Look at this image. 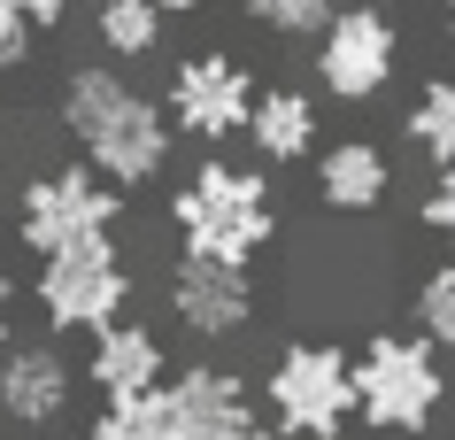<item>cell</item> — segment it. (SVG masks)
I'll list each match as a JSON object with an SVG mask.
<instances>
[{
	"instance_id": "1",
	"label": "cell",
	"mask_w": 455,
	"mask_h": 440,
	"mask_svg": "<svg viewBox=\"0 0 455 440\" xmlns=\"http://www.w3.org/2000/svg\"><path fill=\"white\" fill-rule=\"evenodd\" d=\"M54 124L70 132L77 163H93L124 194L155 186L170 171V147H178L163 100L140 93L116 62H77V70H62V85H54Z\"/></svg>"
},
{
	"instance_id": "2",
	"label": "cell",
	"mask_w": 455,
	"mask_h": 440,
	"mask_svg": "<svg viewBox=\"0 0 455 440\" xmlns=\"http://www.w3.org/2000/svg\"><path fill=\"white\" fill-rule=\"evenodd\" d=\"M170 232L178 255H209V263H240L255 270L263 247L278 240V186L263 178V163L247 155H201L178 186H170Z\"/></svg>"
},
{
	"instance_id": "3",
	"label": "cell",
	"mask_w": 455,
	"mask_h": 440,
	"mask_svg": "<svg viewBox=\"0 0 455 440\" xmlns=\"http://www.w3.org/2000/svg\"><path fill=\"white\" fill-rule=\"evenodd\" d=\"M448 410V364L425 332H371L355 348V425L379 440H417Z\"/></svg>"
},
{
	"instance_id": "4",
	"label": "cell",
	"mask_w": 455,
	"mask_h": 440,
	"mask_svg": "<svg viewBox=\"0 0 455 440\" xmlns=\"http://www.w3.org/2000/svg\"><path fill=\"white\" fill-rule=\"evenodd\" d=\"M263 417L286 440H347L355 433V348L286 340L263 371Z\"/></svg>"
},
{
	"instance_id": "5",
	"label": "cell",
	"mask_w": 455,
	"mask_h": 440,
	"mask_svg": "<svg viewBox=\"0 0 455 440\" xmlns=\"http://www.w3.org/2000/svg\"><path fill=\"white\" fill-rule=\"evenodd\" d=\"M124 186L93 171V163H47L16 186V247L31 263L39 255H62V247H93V240H116L124 224Z\"/></svg>"
},
{
	"instance_id": "6",
	"label": "cell",
	"mask_w": 455,
	"mask_h": 440,
	"mask_svg": "<svg viewBox=\"0 0 455 440\" xmlns=\"http://www.w3.org/2000/svg\"><path fill=\"white\" fill-rule=\"evenodd\" d=\"M31 309L54 340H93L100 324H116L132 301H140V278L124 263L116 240H93V247H62V255H39L31 270Z\"/></svg>"
},
{
	"instance_id": "7",
	"label": "cell",
	"mask_w": 455,
	"mask_h": 440,
	"mask_svg": "<svg viewBox=\"0 0 455 440\" xmlns=\"http://www.w3.org/2000/svg\"><path fill=\"white\" fill-rule=\"evenodd\" d=\"M309 47H316L309 54L316 85H324V100H339V108L379 100L386 85H394V70H402V24H394L386 8H371V0H339Z\"/></svg>"
},
{
	"instance_id": "8",
	"label": "cell",
	"mask_w": 455,
	"mask_h": 440,
	"mask_svg": "<svg viewBox=\"0 0 455 440\" xmlns=\"http://www.w3.org/2000/svg\"><path fill=\"white\" fill-rule=\"evenodd\" d=\"M247 108H255V70L224 47H193L170 62V85H163V116L178 140L193 147H232L247 132Z\"/></svg>"
},
{
	"instance_id": "9",
	"label": "cell",
	"mask_w": 455,
	"mask_h": 440,
	"mask_svg": "<svg viewBox=\"0 0 455 440\" xmlns=\"http://www.w3.org/2000/svg\"><path fill=\"white\" fill-rule=\"evenodd\" d=\"M163 301H170V324H178V332H193L201 348L240 340L247 324H255V309H263L255 270L209 263V255H178V270L163 278Z\"/></svg>"
},
{
	"instance_id": "10",
	"label": "cell",
	"mask_w": 455,
	"mask_h": 440,
	"mask_svg": "<svg viewBox=\"0 0 455 440\" xmlns=\"http://www.w3.org/2000/svg\"><path fill=\"white\" fill-rule=\"evenodd\" d=\"M77 402V371L62 356V340H8L0 348V425L16 433H54Z\"/></svg>"
},
{
	"instance_id": "11",
	"label": "cell",
	"mask_w": 455,
	"mask_h": 440,
	"mask_svg": "<svg viewBox=\"0 0 455 440\" xmlns=\"http://www.w3.org/2000/svg\"><path fill=\"white\" fill-rule=\"evenodd\" d=\"M240 140L263 171H293V163H309L324 147V108H316L309 85H255V108H247Z\"/></svg>"
},
{
	"instance_id": "12",
	"label": "cell",
	"mask_w": 455,
	"mask_h": 440,
	"mask_svg": "<svg viewBox=\"0 0 455 440\" xmlns=\"http://www.w3.org/2000/svg\"><path fill=\"white\" fill-rule=\"evenodd\" d=\"M163 387H170V410H178V433L186 440H232L240 425L263 417L255 410V387L224 364H186V371H170Z\"/></svg>"
},
{
	"instance_id": "13",
	"label": "cell",
	"mask_w": 455,
	"mask_h": 440,
	"mask_svg": "<svg viewBox=\"0 0 455 440\" xmlns=\"http://www.w3.org/2000/svg\"><path fill=\"white\" fill-rule=\"evenodd\" d=\"M309 186H316V209H332V217H371L386 209L394 194V155L379 140H332L309 155Z\"/></svg>"
},
{
	"instance_id": "14",
	"label": "cell",
	"mask_w": 455,
	"mask_h": 440,
	"mask_svg": "<svg viewBox=\"0 0 455 440\" xmlns=\"http://www.w3.org/2000/svg\"><path fill=\"white\" fill-rule=\"evenodd\" d=\"M170 379V348L155 324H140L132 309H124L116 324H100L93 332V356H85V387L100 394V402H116V394H147Z\"/></svg>"
},
{
	"instance_id": "15",
	"label": "cell",
	"mask_w": 455,
	"mask_h": 440,
	"mask_svg": "<svg viewBox=\"0 0 455 440\" xmlns=\"http://www.w3.org/2000/svg\"><path fill=\"white\" fill-rule=\"evenodd\" d=\"M402 140L425 155L432 171H448L455 163V70H432L402 108Z\"/></svg>"
},
{
	"instance_id": "16",
	"label": "cell",
	"mask_w": 455,
	"mask_h": 440,
	"mask_svg": "<svg viewBox=\"0 0 455 440\" xmlns=\"http://www.w3.org/2000/svg\"><path fill=\"white\" fill-rule=\"evenodd\" d=\"M93 39L108 62H147V54H163L170 16L155 0H93Z\"/></svg>"
},
{
	"instance_id": "17",
	"label": "cell",
	"mask_w": 455,
	"mask_h": 440,
	"mask_svg": "<svg viewBox=\"0 0 455 440\" xmlns=\"http://www.w3.org/2000/svg\"><path fill=\"white\" fill-rule=\"evenodd\" d=\"M85 440H186L178 433V410H170V387H147V394H116L100 402Z\"/></svg>"
},
{
	"instance_id": "18",
	"label": "cell",
	"mask_w": 455,
	"mask_h": 440,
	"mask_svg": "<svg viewBox=\"0 0 455 440\" xmlns=\"http://www.w3.org/2000/svg\"><path fill=\"white\" fill-rule=\"evenodd\" d=\"M409 309H417V332H425L440 356H455V255H440V263L417 278Z\"/></svg>"
},
{
	"instance_id": "19",
	"label": "cell",
	"mask_w": 455,
	"mask_h": 440,
	"mask_svg": "<svg viewBox=\"0 0 455 440\" xmlns=\"http://www.w3.org/2000/svg\"><path fill=\"white\" fill-rule=\"evenodd\" d=\"M332 8H339V0H247V24L278 31V39H316Z\"/></svg>"
},
{
	"instance_id": "20",
	"label": "cell",
	"mask_w": 455,
	"mask_h": 440,
	"mask_svg": "<svg viewBox=\"0 0 455 440\" xmlns=\"http://www.w3.org/2000/svg\"><path fill=\"white\" fill-rule=\"evenodd\" d=\"M39 54V24H31L16 0H0V70H24Z\"/></svg>"
},
{
	"instance_id": "21",
	"label": "cell",
	"mask_w": 455,
	"mask_h": 440,
	"mask_svg": "<svg viewBox=\"0 0 455 440\" xmlns=\"http://www.w3.org/2000/svg\"><path fill=\"white\" fill-rule=\"evenodd\" d=\"M417 217H425V232L455 255V163H448V171H432V194H425V209H417Z\"/></svg>"
},
{
	"instance_id": "22",
	"label": "cell",
	"mask_w": 455,
	"mask_h": 440,
	"mask_svg": "<svg viewBox=\"0 0 455 440\" xmlns=\"http://www.w3.org/2000/svg\"><path fill=\"white\" fill-rule=\"evenodd\" d=\"M16 301H24V293H16V278L0 270V348L16 340Z\"/></svg>"
},
{
	"instance_id": "23",
	"label": "cell",
	"mask_w": 455,
	"mask_h": 440,
	"mask_svg": "<svg viewBox=\"0 0 455 440\" xmlns=\"http://www.w3.org/2000/svg\"><path fill=\"white\" fill-rule=\"evenodd\" d=\"M232 440H286V433H278V425H263V417H255V425H240V433H232Z\"/></svg>"
},
{
	"instance_id": "24",
	"label": "cell",
	"mask_w": 455,
	"mask_h": 440,
	"mask_svg": "<svg viewBox=\"0 0 455 440\" xmlns=\"http://www.w3.org/2000/svg\"><path fill=\"white\" fill-rule=\"evenodd\" d=\"M155 8H163V16H201L209 0H155Z\"/></svg>"
},
{
	"instance_id": "25",
	"label": "cell",
	"mask_w": 455,
	"mask_h": 440,
	"mask_svg": "<svg viewBox=\"0 0 455 440\" xmlns=\"http://www.w3.org/2000/svg\"><path fill=\"white\" fill-rule=\"evenodd\" d=\"M440 24H448V39H455V0H440Z\"/></svg>"
},
{
	"instance_id": "26",
	"label": "cell",
	"mask_w": 455,
	"mask_h": 440,
	"mask_svg": "<svg viewBox=\"0 0 455 440\" xmlns=\"http://www.w3.org/2000/svg\"><path fill=\"white\" fill-rule=\"evenodd\" d=\"M0 155H8V108H0Z\"/></svg>"
}]
</instances>
